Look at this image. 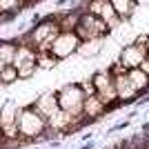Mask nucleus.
Masks as SVG:
<instances>
[{
    "instance_id": "f257e3e1",
    "label": "nucleus",
    "mask_w": 149,
    "mask_h": 149,
    "mask_svg": "<svg viewBox=\"0 0 149 149\" xmlns=\"http://www.w3.org/2000/svg\"><path fill=\"white\" fill-rule=\"evenodd\" d=\"M16 127H18V138L20 140H36L47 134V120L33 109V107H22L18 109V118H16Z\"/></svg>"
},
{
    "instance_id": "f03ea898",
    "label": "nucleus",
    "mask_w": 149,
    "mask_h": 149,
    "mask_svg": "<svg viewBox=\"0 0 149 149\" xmlns=\"http://www.w3.org/2000/svg\"><path fill=\"white\" fill-rule=\"evenodd\" d=\"M58 33H60V27H58L56 18H47V20H40L33 27V31L29 33V38H25V40L36 51H49L51 42H54V38Z\"/></svg>"
},
{
    "instance_id": "7ed1b4c3",
    "label": "nucleus",
    "mask_w": 149,
    "mask_h": 149,
    "mask_svg": "<svg viewBox=\"0 0 149 149\" xmlns=\"http://www.w3.org/2000/svg\"><path fill=\"white\" fill-rule=\"evenodd\" d=\"M56 96H58V105H60L62 111L71 113L74 118H82V120H85V116H82L85 93H82L80 85H65L62 89L56 91Z\"/></svg>"
},
{
    "instance_id": "20e7f679",
    "label": "nucleus",
    "mask_w": 149,
    "mask_h": 149,
    "mask_svg": "<svg viewBox=\"0 0 149 149\" xmlns=\"http://www.w3.org/2000/svg\"><path fill=\"white\" fill-rule=\"evenodd\" d=\"M78 47H80V38L76 36L74 31H60V33L54 38V42H51L49 54L56 58V60H65V58H69L71 54H76Z\"/></svg>"
},
{
    "instance_id": "39448f33",
    "label": "nucleus",
    "mask_w": 149,
    "mask_h": 149,
    "mask_svg": "<svg viewBox=\"0 0 149 149\" xmlns=\"http://www.w3.org/2000/svg\"><path fill=\"white\" fill-rule=\"evenodd\" d=\"M91 82L96 87V96L100 98V102L105 107L118 102V93H116V85H113V78L109 71H96L91 76Z\"/></svg>"
},
{
    "instance_id": "423d86ee",
    "label": "nucleus",
    "mask_w": 149,
    "mask_h": 149,
    "mask_svg": "<svg viewBox=\"0 0 149 149\" xmlns=\"http://www.w3.org/2000/svg\"><path fill=\"white\" fill-rule=\"evenodd\" d=\"M16 118H18V107L13 102H5L0 107V134H2V140H18Z\"/></svg>"
},
{
    "instance_id": "0eeeda50",
    "label": "nucleus",
    "mask_w": 149,
    "mask_h": 149,
    "mask_svg": "<svg viewBox=\"0 0 149 149\" xmlns=\"http://www.w3.org/2000/svg\"><path fill=\"white\" fill-rule=\"evenodd\" d=\"M87 11L100 16V20H102V22L109 27V31L116 29V27L123 22V20L118 18V13H116V9L111 7V2H109V0H89Z\"/></svg>"
},
{
    "instance_id": "6e6552de",
    "label": "nucleus",
    "mask_w": 149,
    "mask_h": 149,
    "mask_svg": "<svg viewBox=\"0 0 149 149\" xmlns=\"http://www.w3.org/2000/svg\"><path fill=\"white\" fill-rule=\"evenodd\" d=\"M145 58H147V47H145V42L140 40V36H138L134 45H129V47L123 49L118 60L123 62L127 69H134V67H140V62H143Z\"/></svg>"
},
{
    "instance_id": "1a4fd4ad",
    "label": "nucleus",
    "mask_w": 149,
    "mask_h": 149,
    "mask_svg": "<svg viewBox=\"0 0 149 149\" xmlns=\"http://www.w3.org/2000/svg\"><path fill=\"white\" fill-rule=\"evenodd\" d=\"M31 107H33V109H36V111L40 113L45 120H49L56 111H60V105H58L56 91H45V93H40V96L36 98V102H33Z\"/></svg>"
},
{
    "instance_id": "9d476101",
    "label": "nucleus",
    "mask_w": 149,
    "mask_h": 149,
    "mask_svg": "<svg viewBox=\"0 0 149 149\" xmlns=\"http://www.w3.org/2000/svg\"><path fill=\"white\" fill-rule=\"evenodd\" d=\"M111 78H113L116 93H118V100H120V102H131V100H134L138 93H140V91H138V89L129 82L127 71H123V74H111Z\"/></svg>"
},
{
    "instance_id": "9b49d317",
    "label": "nucleus",
    "mask_w": 149,
    "mask_h": 149,
    "mask_svg": "<svg viewBox=\"0 0 149 149\" xmlns=\"http://www.w3.org/2000/svg\"><path fill=\"white\" fill-rule=\"evenodd\" d=\"M80 25L85 27V29L91 33V38H102L105 33H109V27L100 20V16H96V13H82L80 16Z\"/></svg>"
},
{
    "instance_id": "f8f14e48",
    "label": "nucleus",
    "mask_w": 149,
    "mask_h": 149,
    "mask_svg": "<svg viewBox=\"0 0 149 149\" xmlns=\"http://www.w3.org/2000/svg\"><path fill=\"white\" fill-rule=\"evenodd\" d=\"M105 111H107V107L100 102V98L96 93H93V96H87L85 102H82V116H85V120H96Z\"/></svg>"
},
{
    "instance_id": "ddd939ff",
    "label": "nucleus",
    "mask_w": 149,
    "mask_h": 149,
    "mask_svg": "<svg viewBox=\"0 0 149 149\" xmlns=\"http://www.w3.org/2000/svg\"><path fill=\"white\" fill-rule=\"evenodd\" d=\"M127 78H129V82L138 89V91H145V89H149V76L145 74L140 67L127 69Z\"/></svg>"
},
{
    "instance_id": "4468645a",
    "label": "nucleus",
    "mask_w": 149,
    "mask_h": 149,
    "mask_svg": "<svg viewBox=\"0 0 149 149\" xmlns=\"http://www.w3.org/2000/svg\"><path fill=\"white\" fill-rule=\"evenodd\" d=\"M109 2H111V7L116 9L120 20H127L131 13L136 11V0H109Z\"/></svg>"
},
{
    "instance_id": "2eb2a0df",
    "label": "nucleus",
    "mask_w": 149,
    "mask_h": 149,
    "mask_svg": "<svg viewBox=\"0 0 149 149\" xmlns=\"http://www.w3.org/2000/svg\"><path fill=\"white\" fill-rule=\"evenodd\" d=\"M16 49H18V45L13 40H0V62L2 65H11L13 56H16Z\"/></svg>"
},
{
    "instance_id": "dca6fc26",
    "label": "nucleus",
    "mask_w": 149,
    "mask_h": 149,
    "mask_svg": "<svg viewBox=\"0 0 149 149\" xmlns=\"http://www.w3.org/2000/svg\"><path fill=\"white\" fill-rule=\"evenodd\" d=\"M56 65H58V60L51 56L49 51H38V56H36V67L38 69H54Z\"/></svg>"
},
{
    "instance_id": "f3484780",
    "label": "nucleus",
    "mask_w": 149,
    "mask_h": 149,
    "mask_svg": "<svg viewBox=\"0 0 149 149\" xmlns=\"http://www.w3.org/2000/svg\"><path fill=\"white\" fill-rule=\"evenodd\" d=\"M18 80V69L13 67V65H5L2 71H0V85H11V82Z\"/></svg>"
},
{
    "instance_id": "a211bd4d",
    "label": "nucleus",
    "mask_w": 149,
    "mask_h": 149,
    "mask_svg": "<svg viewBox=\"0 0 149 149\" xmlns=\"http://www.w3.org/2000/svg\"><path fill=\"white\" fill-rule=\"evenodd\" d=\"M78 20H80V16H65V18H56V22H58V27H60V31H74L76 27H78Z\"/></svg>"
},
{
    "instance_id": "6ab92c4d",
    "label": "nucleus",
    "mask_w": 149,
    "mask_h": 149,
    "mask_svg": "<svg viewBox=\"0 0 149 149\" xmlns=\"http://www.w3.org/2000/svg\"><path fill=\"white\" fill-rule=\"evenodd\" d=\"M20 7V0H0V13H13Z\"/></svg>"
},
{
    "instance_id": "aec40b11",
    "label": "nucleus",
    "mask_w": 149,
    "mask_h": 149,
    "mask_svg": "<svg viewBox=\"0 0 149 149\" xmlns=\"http://www.w3.org/2000/svg\"><path fill=\"white\" fill-rule=\"evenodd\" d=\"M78 85H80L82 93H85V98H87V96H93V93H96V87H93L91 78H87V80H82V82H78Z\"/></svg>"
},
{
    "instance_id": "412c9836",
    "label": "nucleus",
    "mask_w": 149,
    "mask_h": 149,
    "mask_svg": "<svg viewBox=\"0 0 149 149\" xmlns=\"http://www.w3.org/2000/svg\"><path fill=\"white\" fill-rule=\"evenodd\" d=\"M140 69H143L145 74H147V76H149V56H147V58H145V60H143V62H140Z\"/></svg>"
},
{
    "instance_id": "4be33fe9",
    "label": "nucleus",
    "mask_w": 149,
    "mask_h": 149,
    "mask_svg": "<svg viewBox=\"0 0 149 149\" xmlns=\"http://www.w3.org/2000/svg\"><path fill=\"white\" fill-rule=\"evenodd\" d=\"M2 67H5V65H2V62H0V71H2Z\"/></svg>"
},
{
    "instance_id": "5701e85b",
    "label": "nucleus",
    "mask_w": 149,
    "mask_h": 149,
    "mask_svg": "<svg viewBox=\"0 0 149 149\" xmlns=\"http://www.w3.org/2000/svg\"><path fill=\"white\" fill-rule=\"evenodd\" d=\"M145 149H149V145H147V147H145Z\"/></svg>"
}]
</instances>
